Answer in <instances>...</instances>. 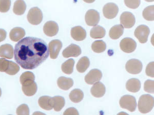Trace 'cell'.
I'll return each mask as SVG.
<instances>
[{
    "instance_id": "1",
    "label": "cell",
    "mask_w": 154,
    "mask_h": 115,
    "mask_svg": "<svg viewBox=\"0 0 154 115\" xmlns=\"http://www.w3.org/2000/svg\"><path fill=\"white\" fill-rule=\"evenodd\" d=\"M14 59L26 70H33L44 63L49 56V50L45 41L40 38L26 37L16 44Z\"/></svg>"
},
{
    "instance_id": "2",
    "label": "cell",
    "mask_w": 154,
    "mask_h": 115,
    "mask_svg": "<svg viewBox=\"0 0 154 115\" xmlns=\"http://www.w3.org/2000/svg\"><path fill=\"white\" fill-rule=\"evenodd\" d=\"M154 97L150 95H143L139 100V111L142 114H147L154 108Z\"/></svg>"
},
{
    "instance_id": "3",
    "label": "cell",
    "mask_w": 154,
    "mask_h": 115,
    "mask_svg": "<svg viewBox=\"0 0 154 115\" xmlns=\"http://www.w3.org/2000/svg\"><path fill=\"white\" fill-rule=\"evenodd\" d=\"M119 104L121 108L126 109L130 112H135L137 108L136 98L129 95L122 96L120 100Z\"/></svg>"
},
{
    "instance_id": "4",
    "label": "cell",
    "mask_w": 154,
    "mask_h": 115,
    "mask_svg": "<svg viewBox=\"0 0 154 115\" xmlns=\"http://www.w3.org/2000/svg\"><path fill=\"white\" fill-rule=\"evenodd\" d=\"M27 18L28 22L31 24L33 25L40 24L43 20L42 11L38 7H33L28 11Z\"/></svg>"
},
{
    "instance_id": "5",
    "label": "cell",
    "mask_w": 154,
    "mask_h": 115,
    "mask_svg": "<svg viewBox=\"0 0 154 115\" xmlns=\"http://www.w3.org/2000/svg\"><path fill=\"white\" fill-rule=\"evenodd\" d=\"M149 33L150 30L149 27L144 25H141L137 27L134 32V35L140 43L144 44L147 42Z\"/></svg>"
},
{
    "instance_id": "6",
    "label": "cell",
    "mask_w": 154,
    "mask_h": 115,
    "mask_svg": "<svg viewBox=\"0 0 154 115\" xmlns=\"http://www.w3.org/2000/svg\"><path fill=\"white\" fill-rule=\"evenodd\" d=\"M143 68L141 61L138 59H131L126 63L125 69L128 73L131 74H138L141 72Z\"/></svg>"
},
{
    "instance_id": "7",
    "label": "cell",
    "mask_w": 154,
    "mask_h": 115,
    "mask_svg": "<svg viewBox=\"0 0 154 115\" xmlns=\"http://www.w3.org/2000/svg\"><path fill=\"white\" fill-rule=\"evenodd\" d=\"M120 47L124 52L131 53L133 52L136 49V42L132 38L126 37L121 40L120 43Z\"/></svg>"
},
{
    "instance_id": "8",
    "label": "cell",
    "mask_w": 154,
    "mask_h": 115,
    "mask_svg": "<svg viewBox=\"0 0 154 115\" xmlns=\"http://www.w3.org/2000/svg\"><path fill=\"white\" fill-rule=\"evenodd\" d=\"M118 12V7L114 3H109L104 6L103 13L104 17L107 19H112L115 18Z\"/></svg>"
},
{
    "instance_id": "9",
    "label": "cell",
    "mask_w": 154,
    "mask_h": 115,
    "mask_svg": "<svg viewBox=\"0 0 154 115\" xmlns=\"http://www.w3.org/2000/svg\"><path fill=\"white\" fill-rule=\"evenodd\" d=\"M85 20L88 26H95L100 21V14L94 9H90L85 14Z\"/></svg>"
},
{
    "instance_id": "10",
    "label": "cell",
    "mask_w": 154,
    "mask_h": 115,
    "mask_svg": "<svg viewBox=\"0 0 154 115\" xmlns=\"http://www.w3.org/2000/svg\"><path fill=\"white\" fill-rule=\"evenodd\" d=\"M120 20L121 25L128 29L133 27L136 23L135 16L131 12L127 11L124 12L121 14Z\"/></svg>"
},
{
    "instance_id": "11",
    "label": "cell",
    "mask_w": 154,
    "mask_h": 115,
    "mask_svg": "<svg viewBox=\"0 0 154 115\" xmlns=\"http://www.w3.org/2000/svg\"><path fill=\"white\" fill-rule=\"evenodd\" d=\"M62 47V43L59 40H51L48 45L50 57L51 59H56Z\"/></svg>"
},
{
    "instance_id": "12",
    "label": "cell",
    "mask_w": 154,
    "mask_h": 115,
    "mask_svg": "<svg viewBox=\"0 0 154 115\" xmlns=\"http://www.w3.org/2000/svg\"><path fill=\"white\" fill-rule=\"evenodd\" d=\"M102 77V73L100 70L93 69L85 76V81L88 84H94L99 81Z\"/></svg>"
},
{
    "instance_id": "13",
    "label": "cell",
    "mask_w": 154,
    "mask_h": 115,
    "mask_svg": "<svg viewBox=\"0 0 154 115\" xmlns=\"http://www.w3.org/2000/svg\"><path fill=\"white\" fill-rule=\"evenodd\" d=\"M81 54V49L79 46L72 44L66 48L62 52L63 57L65 58L74 57L77 58Z\"/></svg>"
},
{
    "instance_id": "14",
    "label": "cell",
    "mask_w": 154,
    "mask_h": 115,
    "mask_svg": "<svg viewBox=\"0 0 154 115\" xmlns=\"http://www.w3.org/2000/svg\"><path fill=\"white\" fill-rule=\"evenodd\" d=\"M43 31L48 37H52L57 34L59 32V26L54 21H48L44 24Z\"/></svg>"
},
{
    "instance_id": "15",
    "label": "cell",
    "mask_w": 154,
    "mask_h": 115,
    "mask_svg": "<svg viewBox=\"0 0 154 115\" xmlns=\"http://www.w3.org/2000/svg\"><path fill=\"white\" fill-rule=\"evenodd\" d=\"M70 34L72 38L76 41H82L86 38V32L81 26L74 27L71 29Z\"/></svg>"
},
{
    "instance_id": "16",
    "label": "cell",
    "mask_w": 154,
    "mask_h": 115,
    "mask_svg": "<svg viewBox=\"0 0 154 115\" xmlns=\"http://www.w3.org/2000/svg\"><path fill=\"white\" fill-rule=\"evenodd\" d=\"M106 88L103 84L98 82L94 84L91 90V92L94 97L96 98L102 97L105 94Z\"/></svg>"
},
{
    "instance_id": "17",
    "label": "cell",
    "mask_w": 154,
    "mask_h": 115,
    "mask_svg": "<svg viewBox=\"0 0 154 115\" xmlns=\"http://www.w3.org/2000/svg\"><path fill=\"white\" fill-rule=\"evenodd\" d=\"M50 103L56 112H60L65 105V99L62 96H54L50 98Z\"/></svg>"
},
{
    "instance_id": "18",
    "label": "cell",
    "mask_w": 154,
    "mask_h": 115,
    "mask_svg": "<svg viewBox=\"0 0 154 115\" xmlns=\"http://www.w3.org/2000/svg\"><path fill=\"white\" fill-rule=\"evenodd\" d=\"M57 84L60 89L64 91H67L73 86L74 81L70 78L60 77L57 80Z\"/></svg>"
},
{
    "instance_id": "19",
    "label": "cell",
    "mask_w": 154,
    "mask_h": 115,
    "mask_svg": "<svg viewBox=\"0 0 154 115\" xmlns=\"http://www.w3.org/2000/svg\"><path fill=\"white\" fill-rule=\"evenodd\" d=\"M141 86L140 80L137 78H131L126 82V89L130 92L137 93L140 91Z\"/></svg>"
},
{
    "instance_id": "20",
    "label": "cell",
    "mask_w": 154,
    "mask_h": 115,
    "mask_svg": "<svg viewBox=\"0 0 154 115\" xmlns=\"http://www.w3.org/2000/svg\"><path fill=\"white\" fill-rule=\"evenodd\" d=\"M14 50L12 46L9 44H5L0 47V56L2 58H6L8 59H12L14 57Z\"/></svg>"
},
{
    "instance_id": "21",
    "label": "cell",
    "mask_w": 154,
    "mask_h": 115,
    "mask_svg": "<svg viewBox=\"0 0 154 115\" xmlns=\"http://www.w3.org/2000/svg\"><path fill=\"white\" fill-rule=\"evenodd\" d=\"M25 35L24 29L21 27H15L13 28L9 33L11 40L14 42H18Z\"/></svg>"
},
{
    "instance_id": "22",
    "label": "cell",
    "mask_w": 154,
    "mask_h": 115,
    "mask_svg": "<svg viewBox=\"0 0 154 115\" xmlns=\"http://www.w3.org/2000/svg\"><path fill=\"white\" fill-rule=\"evenodd\" d=\"M35 80V76L31 72H25L20 76V83L22 86H28L32 84Z\"/></svg>"
},
{
    "instance_id": "23",
    "label": "cell",
    "mask_w": 154,
    "mask_h": 115,
    "mask_svg": "<svg viewBox=\"0 0 154 115\" xmlns=\"http://www.w3.org/2000/svg\"><path fill=\"white\" fill-rule=\"evenodd\" d=\"M124 28L121 25H117L110 29L109 35L112 40H117L123 35Z\"/></svg>"
},
{
    "instance_id": "24",
    "label": "cell",
    "mask_w": 154,
    "mask_h": 115,
    "mask_svg": "<svg viewBox=\"0 0 154 115\" xmlns=\"http://www.w3.org/2000/svg\"><path fill=\"white\" fill-rule=\"evenodd\" d=\"M105 33L106 31L104 28L99 25H96L91 29L90 35L93 38H102L105 37Z\"/></svg>"
},
{
    "instance_id": "25",
    "label": "cell",
    "mask_w": 154,
    "mask_h": 115,
    "mask_svg": "<svg viewBox=\"0 0 154 115\" xmlns=\"http://www.w3.org/2000/svg\"><path fill=\"white\" fill-rule=\"evenodd\" d=\"M70 100L74 103L80 102L84 98V93L80 89H74L69 95Z\"/></svg>"
},
{
    "instance_id": "26",
    "label": "cell",
    "mask_w": 154,
    "mask_h": 115,
    "mask_svg": "<svg viewBox=\"0 0 154 115\" xmlns=\"http://www.w3.org/2000/svg\"><path fill=\"white\" fill-rule=\"evenodd\" d=\"M26 9V4L23 0H17L14 4L13 11L15 14L21 16L24 13Z\"/></svg>"
},
{
    "instance_id": "27",
    "label": "cell",
    "mask_w": 154,
    "mask_h": 115,
    "mask_svg": "<svg viewBox=\"0 0 154 115\" xmlns=\"http://www.w3.org/2000/svg\"><path fill=\"white\" fill-rule=\"evenodd\" d=\"M90 65L89 59L88 57L84 56L81 58L77 63V70L79 73H84L86 71Z\"/></svg>"
},
{
    "instance_id": "28",
    "label": "cell",
    "mask_w": 154,
    "mask_h": 115,
    "mask_svg": "<svg viewBox=\"0 0 154 115\" xmlns=\"http://www.w3.org/2000/svg\"><path fill=\"white\" fill-rule=\"evenodd\" d=\"M75 61L74 59H68L67 60L63 63L61 66L62 71L64 73L70 75L74 71V66Z\"/></svg>"
},
{
    "instance_id": "29",
    "label": "cell",
    "mask_w": 154,
    "mask_h": 115,
    "mask_svg": "<svg viewBox=\"0 0 154 115\" xmlns=\"http://www.w3.org/2000/svg\"><path fill=\"white\" fill-rule=\"evenodd\" d=\"M22 91L24 94L27 96H32L35 94L38 90L37 84L35 81L28 86H22Z\"/></svg>"
},
{
    "instance_id": "30",
    "label": "cell",
    "mask_w": 154,
    "mask_h": 115,
    "mask_svg": "<svg viewBox=\"0 0 154 115\" xmlns=\"http://www.w3.org/2000/svg\"><path fill=\"white\" fill-rule=\"evenodd\" d=\"M106 49V45L103 40H96L91 45V49L97 53L103 52Z\"/></svg>"
},
{
    "instance_id": "31",
    "label": "cell",
    "mask_w": 154,
    "mask_h": 115,
    "mask_svg": "<svg viewBox=\"0 0 154 115\" xmlns=\"http://www.w3.org/2000/svg\"><path fill=\"white\" fill-rule=\"evenodd\" d=\"M50 98L51 97L48 96H44L41 97L38 100V103L39 106L41 108L46 110V111H51L53 109V107L51 106L50 103Z\"/></svg>"
},
{
    "instance_id": "32",
    "label": "cell",
    "mask_w": 154,
    "mask_h": 115,
    "mask_svg": "<svg viewBox=\"0 0 154 115\" xmlns=\"http://www.w3.org/2000/svg\"><path fill=\"white\" fill-rule=\"evenodd\" d=\"M142 15L146 21H153L154 20V6H149L144 9Z\"/></svg>"
},
{
    "instance_id": "33",
    "label": "cell",
    "mask_w": 154,
    "mask_h": 115,
    "mask_svg": "<svg viewBox=\"0 0 154 115\" xmlns=\"http://www.w3.org/2000/svg\"><path fill=\"white\" fill-rule=\"evenodd\" d=\"M19 70L20 66L16 63L13 61H9L8 68L5 72L8 75H14L19 71Z\"/></svg>"
},
{
    "instance_id": "34",
    "label": "cell",
    "mask_w": 154,
    "mask_h": 115,
    "mask_svg": "<svg viewBox=\"0 0 154 115\" xmlns=\"http://www.w3.org/2000/svg\"><path fill=\"white\" fill-rule=\"evenodd\" d=\"M11 6V0H0V12H7L10 9Z\"/></svg>"
},
{
    "instance_id": "35",
    "label": "cell",
    "mask_w": 154,
    "mask_h": 115,
    "mask_svg": "<svg viewBox=\"0 0 154 115\" xmlns=\"http://www.w3.org/2000/svg\"><path fill=\"white\" fill-rule=\"evenodd\" d=\"M144 90L146 92L153 94L154 93V80H146L144 84Z\"/></svg>"
},
{
    "instance_id": "36",
    "label": "cell",
    "mask_w": 154,
    "mask_h": 115,
    "mask_svg": "<svg viewBox=\"0 0 154 115\" xmlns=\"http://www.w3.org/2000/svg\"><path fill=\"white\" fill-rule=\"evenodd\" d=\"M125 5L129 8L135 9L140 6L141 3L140 0H125Z\"/></svg>"
},
{
    "instance_id": "37",
    "label": "cell",
    "mask_w": 154,
    "mask_h": 115,
    "mask_svg": "<svg viewBox=\"0 0 154 115\" xmlns=\"http://www.w3.org/2000/svg\"><path fill=\"white\" fill-rule=\"evenodd\" d=\"M16 113L17 115H29V109L28 105L25 104L21 105L17 109Z\"/></svg>"
},
{
    "instance_id": "38",
    "label": "cell",
    "mask_w": 154,
    "mask_h": 115,
    "mask_svg": "<svg viewBox=\"0 0 154 115\" xmlns=\"http://www.w3.org/2000/svg\"><path fill=\"white\" fill-rule=\"evenodd\" d=\"M154 61H152V62H151V63H149V64L147 65V66H146V70H145L146 74L147 76L151 77L154 78Z\"/></svg>"
},
{
    "instance_id": "39",
    "label": "cell",
    "mask_w": 154,
    "mask_h": 115,
    "mask_svg": "<svg viewBox=\"0 0 154 115\" xmlns=\"http://www.w3.org/2000/svg\"><path fill=\"white\" fill-rule=\"evenodd\" d=\"M9 66V61L5 58L0 59V72H5L7 70Z\"/></svg>"
},
{
    "instance_id": "40",
    "label": "cell",
    "mask_w": 154,
    "mask_h": 115,
    "mask_svg": "<svg viewBox=\"0 0 154 115\" xmlns=\"http://www.w3.org/2000/svg\"><path fill=\"white\" fill-rule=\"evenodd\" d=\"M79 112H78L77 110L74 108H70L67 109L63 113V115H79Z\"/></svg>"
},
{
    "instance_id": "41",
    "label": "cell",
    "mask_w": 154,
    "mask_h": 115,
    "mask_svg": "<svg viewBox=\"0 0 154 115\" xmlns=\"http://www.w3.org/2000/svg\"><path fill=\"white\" fill-rule=\"evenodd\" d=\"M7 33L5 30L0 29V43L5 40Z\"/></svg>"
},
{
    "instance_id": "42",
    "label": "cell",
    "mask_w": 154,
    "mask_h": 115,
    "mask_svg": "<svg viewBox=\"0 0 154 115\" xmlns=\"http://www.w3.org/2000/svg\"><path fill=\"white\" fill-rule=\"evenodd\" d=\"M83 1L86 2L87 3H92L95 2V0H83Z\"/></svg>"
},
{
    "instance_id": "43",
    "label": "cell",
    "mask_w": 154,
    "mask_h": 115,
    "mask_svg": "<svg viewBox=\"0 0 154 115\" xmlns=\"http://www.w3.org/2000/svg\"><path fill=\"white\" fill-rule=\"evenodd\" d=\"M35 114H40V115H44V114L42 113H39V112H35V113L33 114V115H35Z\"/></svg>"
},
{
    "instance_id": "44",
    "label": "cell",
    "mask_w": 154,
    "mask_h": 115,
    "mask_svg": "<svg viewBox=\"0 0 154 115\" xmlns=\"http://www.w3.org/2000/svg\"><path fill=\"white\" fill-rule=\"evenodd\" d=\"M145 1L148 2H152L154 1V0H145Z\"/></svg>"
},
{
    "instance_id": "45",
    "label": "cell",
    "mask_w": 154,
    "mask_h": 115,
    "mask_svg": "<svg viewBox=\"0 0 154 115\" xmlns=\"http://www.w3.org/2000/svg\"><path fill=\"white\" fill-rule=\"evenodd\" d=\"M1 95H2V91H1V89L0 88V97L1 96Z\"/></svg>"
}]
</instances>
